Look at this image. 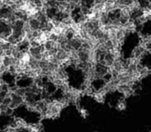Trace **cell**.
<instances>
[{"label": "cell", "instance_id": "8", "mask_svg": "<svg viewBox=\"0 0 151 132\" xmlns=\"http://www.w3.org/2000/svg\"><path fill=\"white\" fill-rule=\"evenodd\" d=\"M68 40V38H67V36H66V35L64 34V33H60V34L58 35V40H57V42L58 43H67Z\"/></svg>", "mask_w": 151, "mask_h": 132}, {"label": "cell", "instance_id": "7", "mask_svg": "<svg viewBox=\"0 0 151 132\" xmlns=\"http://www.w3.org/2000/svg\"><path fill=\"white\" fill-rule=\"evenodd\" d=\"M77 106H78V112H79V114H80V116L83 118V119H87L88 118V111L85 108H83V107H79V105L78 104H77Z\"/></svg>", "mask_w": 151, "mask_h": 132}, {"label": "cell", "instance_id": "1", "mask_svg": "<svg viewBox=\"0 0 151 132\" xmlns=\"http://www.w3.org/2000/svg\"><path fill=\"white\" fill-rule=\"evenodd\" d=\"M8 92L10 94V97H11V103L9 105L10 108L15 109L19 108L20 106L25 105V99L23 96H20V95L17 94L12 89H10Z\"/></svg>", "mask_w": 151, "mask_h": 132}, {"label": "cell", "instance_id": "3", "mask_svg": "<svg viewBox=\"0 0 151 132\" xmlns=\"http://www.w3.org/2000/svg\"><path fill=\"white\" fill-rule=\"evenodd\" d=\"M116 109L118 111H124L127 109V101H126V98L124 96L118 100V101L116 105Z\"/></svg>", "mask_w": 151, "mask_h": 132}, {"label": "cell", "instance_id": "5", "mask_svg": "<svg viewBox=\"0 0 151 132\" xmlns=\"http://www.w3.org/2000/svg\"><path fill=\"white\" fill-rule=\"evenodd\" d=\"M29 25L32 30H39L40 29V22L37 18H28Z\"/></svg>", "mask_w": 151, "mask_h": 132}, {"label": "cell", "instance_id": "6", "mask_svg": "<svg viewBox=\"0 0 151 132\" xmlns=\"http://www.w3.org/2000/svg\"><path fill=\"white\" fill-rule=\"evenodd\" d=\"M2 64L5 65L6 68L12 65V56H3L2 57Z\"/></svg>", "mask_w": 151, "mask_h": 132}, {"label": "cell", "instance_id": "4", "mask_svg": "<svg viewBox=\"0 0 151 132\" xmlns=\"http://www.w3.org/2000/svg\"><path fill=\"white\" fill-rule=\"evenodd\" d=\"M29 132H43V126L41 124H28L27 128Z\"/></svg>", "mask_w": 151, "mask_h": 132}, {"label": "cell", "instance_id": "2", "mask_svg": "<svg viewBox=\"0 0 151 132\" xmlns=\"http://www.w3.org/2000/svg\"><path fill=\"white\" fill-rule=\"evenodd\" d=\"M147 53V52L145 51V49H144V47L141 45H137L135 48H134V50H133V52H132V57L133 58H135V59H137V60H138V61H141V59L144 57V55Z\"/></svg>", "mask_w": 151, "mask_h": 132}]
</instances>
